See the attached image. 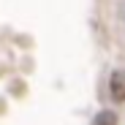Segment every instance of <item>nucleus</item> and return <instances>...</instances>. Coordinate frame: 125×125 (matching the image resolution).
Segmentation results:
<instances>
[{
  "label": "nucleus",
  "mask_w": 125,
  "mask_h": 125,
  "mask_svg": "<svg viewBox=\"0 0 125 125\" xmlns=\"http://www.w3.org/2000/svg\"><path fill=\"white\" fill-rule=\"evenodd\" d=\"M109 93L117 103H125V71H114L109 76Z\"/></svg>",
  "instance_id": "nucleus-1"
},
{
  "label": "nucleus",
  "mask_w": 125,
  "mask_h": 125,
  "mask_svg": "<svg viewBox=\"0 0 125 125\" xmlns=\"http://www.w3.org/2000/svg\"><path fill=\"white\" fill-rule=\"evenodd\" d=\"M93 125H117V114L114 112H98Z\"/></svg>",
  "instance_id": "nucleus-2"
}]
</instances>
